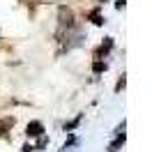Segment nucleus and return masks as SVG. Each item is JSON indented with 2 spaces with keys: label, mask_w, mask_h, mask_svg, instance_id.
<instances>
[{
  "label": "nucleus",
  "mask_w": 152,
  "mask_h": 152,
  "mask_svg": "<svg viewBox=\"0 0 152 152\" xmlns=\"http://www.w3.org/2000/svg\"><path fill=\"white\" fill-rule=\"evenodd\" d=\"M115 7H118V10H122V7H124V0H118V2H115Z\"/></svg>",
  "instance_id": "10"
},
{
  "label": "nucleus",
  "mask_w": 152,
  "mask_h": 152,
  "mask_svg": "<svg viewBox=\"0 0 152 152\" xmlns=\"http://www.w3.org/2000/svg\"><path fill=\"white\" fill-rule=\"evenodd\" d=\"M122 88H124V76L120 78V81H118V86H115V90H122Z\"/></svg>",
  "instance_id": "8"
},
{
  "label": "nucleus",
  "mask_w": 152,
  "mask_h": 152,
  "mask_svg": "<svg viewBox=\"0 0 152 152\" xmlns=\"http://www.w3.org/2000/svg\"><path fill=\"white\" fill-rule=\"evenodd\" d=\"M78 122H81V118H76V120H72V122L65 124V132H72V129H76L78 127Z\"/></svg>",
  "instance_id": "6"
},
{
  "label": "nucleus",
  "mask_w": 152,
  "mask_h": 152,
  "mask_svg": "<svg viewBox=\"0 0 152 152\" xmlns=\"http://www.w3.org/2000/svg\"><path fill=\"white\" fill-rule=\"evenodd\" d=\"M32 150H35L32 145H23V150H21V152H32Z\"/></svg>",
  "instance_id": "9"
},
{
  "label": "nucleus",
  "mask_w": 152,
  "mask_h": 152,
  "mask_svg": "<svg viewBox=\"0 0 152 152\" xmlns=\"http://www.w3.org/2000/svg\"><path fill=\"white\" fill-rule=\"evenodd\" d=\"M122 143H124V134H118V138H115V141L111 143V145H108V152H118Z\"/></svg>",
  "instance_id": "4"
},
{
  "label": "nucleus",
  "mask_w": 152,
  "mask_h": 152,
  "mask_svg": "<svg viewBox=\"0 0 152 152\" xmlns=\"http://www.w3.org/2000/svg\"><path fill=\"white\" fill-rule=\"evenodd\" d=\"M26 134H28L30 138H37V136L44 134V124L39 122V120H32V122H28V127H26Z\"/></svg>",
  "instance_id": "1"
},
{
  "label": "nucleus",
  "mask_w": 152,
  "mask_h": 152,
  "mask_svg": "<svg viewBox=\"0 0 152 152\" xmlns=\"http://www.w3.org/2000/svg\"><path fill=\"white\" fill-rule=\"evenodd\" d=\"M104 69H106V65H104V62H95V67H92V72H95V74H102Z\"/></svg>",
  "instance_id": "7"
},
{
  "label": "nucleus",
  "mask_w": 152,
  "mask_h": 152,
  "mask_svg": "<svg viewBox=\"0 0 152 152\" xmlns=\"http://www.w3.org/2000/svg\"><path fill=\"white\" fill-rule=\"evenodd\" d=\"M99 2H104V0H99Z\"/></svg>",
  "instance_id": "11"
},
{
  "label": "nucleus",
  "mask_w": 152,
  "mask_h": 152,
  "mask_svg": "<svg viewBox=\"0 0 152 152\" xmlns=\"http://www.w3.org/2000/svg\"><path fill=\"white\" fill-rule=\"evenodd\" d=\"M60 23L67 26V28H72V26H74V14H72V10H67V7L60 10Z\"/></svg>",
  "instance_id": "2"
},
{
  "label": "nucleus",
  "mask_w": 152,
  "mask_h": 152,
  "mask_svg": "<svg viewBox=\"0 0 152 152\" xmlns=\"http://www.w3.org/2000/svg\"><path fill=\"white\" fill-rule=\"evenodd\" d=\"M14 127V118H5V120H0V136L2 134H7V129Z\"/></svg>",
  "instance_id": "3"
},
{
  "label": "nucleus",
  "mask_w": 152,
  "mask_h": 152,
  "mask_svg": "<svg viewBox=\"0 0 152 152\" xmlns=\"http://www.w3.org/2000/svg\"><path fill=\"white\" fill-rule=\"evenodd\" d=\"M90 19H92V23H95V26H102V23H104V19H102V14H99V10L90 12Z\"/></svg>",
  "instance_id": "5"
}]
</instances>
